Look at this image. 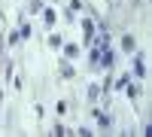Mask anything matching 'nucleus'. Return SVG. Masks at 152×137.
Wrapping results in <instances>:
<instances>
[{"label":"nucleus","mask_w":152,"mask_h":137,"mask_svg":"<svg viewBox=\"0 0 152 137\" xmlns=\"http://www.w3.org/2000/svg\"><path fill=\"white\" fill-rule=\"evenodd\" d=\"M82 31H85V40H94L97 37V28H94L91 18H82Z\"/></svg>","instance_id":"nucleus-1"},{"label":"nucleus","mask_w":152,"mask_h":137,"mask_svg":"<svg viewBox=\"0 0 152 137\" xmlns=\"http://www.w3.org/2000/svg\"><path fill=\"white\" fill-rule=\"evenodd\" d=\"M122 49H125V52H134V37H131V34L122 37Z\"/></svg>","instance_id":"nucleus-2"},{"label":"nucleus","mask_w":152,"mask_h":137,"mask_svg":"<svg viewBox=\"0 0 152 137\" xmlns=\"http://www.w3.org/2000/svg\"><path fill=\"white\" fill-rule=\"evenodd\" d=\"M134 73H137V76H143V73H146V67H143V58H140V55L134 58Z\"/></svg>","instance_id":"nucleus-3"},{"label":"nucleus","mask_w":152,"mask_h":137,"mask_svg":"<svg viewBox=\"0 0 152 137\" xmlns=\"http://www.w3.org/2000/svg\"><path fill=\"white\" fill-rule=\"evenodd\" d=\"M64 55H67V58H76V55H79V46L67 43V46H64Z\"/></svg>","instance_id":"nucleus-4"},{"label":"nucleus","mask_w":152,"mask_h":137,"mask_svg":"<svg viewBox=\"0 0 152 137\" xmlns=\"http://www.w3.org/2000/svg\"><path fill=\"white\" fill-rule=\"evenodd\" d=\"M125 89H128V97H131V101H137V95H140V89H137V85H131V82H125Z\"/></svg>","instance_id":"nucleus-5"},{"label":"nucleus","mask_w":152,"mask_h":137,"mask_svg":"<svg viewBox=\"0 0 152 137\" xmlns=\"http://www.w3.org/2000/svg\"><path fill=\"white\" fill-rule=\"evenodd\" d=\"M49 46H52V49H61V37L52 34V37H49Z\"/></svg>","instance_id":"nucleus-6"},{"label":"nucleus","mask_w":152,"mask_h":137,"mask_svg":"<svg viewBox=\"0 0 152 137\" xmlns=\"http://www.w3.org/2000/svg\"><path fill=\"white\" fill-rule=\"evenodd\" d=\"M43 18H46V24H55V12H52V9H46V12H43Z\"/></svg>","instance_id":"nucleus-7"},{"label":"nucleus","mask_w":152,"mask_h":137,"mask_svg":"<svg viewBox=\"0 0 152 137\" xmlns=\"http://www.w3.org/2000/svg\"><path fill=\"white\" fill-rule=\"evenodd\" d=\"M79 6H82V0H70V9H67V15H73V12L79 9Z\"/></svg>","instance_id":"nucleus-8"},{"label":"nucleus","mask_w":152,"mask_h":137,"mask_svg":"<svg viewBox=\"0 0 152 137\" xmlns=\"http://www.w3.org/2000/svg\"><path fill=\"white\" fill-rule=\"evenodd\" d=\"M61 73H64V76L70 79V76H73V67H70V64H61Z\"/></svg>","instance_id":"nucleus-9"}]
</instances>
